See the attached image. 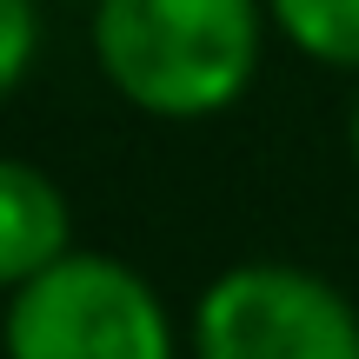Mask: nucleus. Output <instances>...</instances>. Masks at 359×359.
I'll return each instance as SVG.
<instances>
[{"mask_svg": "<svg viewBox=\"0 0 359 359\" xmlns=\"http://www.w3.org/2000/svg\"><path fill=\"white\" fill-rule=\"evenodd\" d=\"M40 60V0H0V100L27 87Z\"/></svg>", "mask_w": 359, "mask_h": 359, "instance_id": "obj_6", "label": "nucleus"}, {"mask_svg": "<svg viewBox=\"0 0 359 359\" xmlns=\"http://www.w3.org/2000/svg\"><path fill=\"white\" fill-rule=\"evenodd\" d=\"M0 359H180V333L133 259L74 246L7 293Z\"/></svg>", "mask_w": 359, "mask_h": 359, "instance_id": "obj_2", "label": "nucleus"}, {"mask_svg": "<svg viewBox=\"0 0 359 359\" xmlns=\"http://www.w3.org/2000/svg\"><path fill=\"white\" fill-rule=\"evenodd\" d=\"M346 154H353V173H359V100H353V114H346Z\"/></svg>", "mask_w": 359, "mask_h": 359, "instance_id": "obj_7", "label": "nucleus"}, {"mask_svg": "<svg viewBox=\"0 0 359 359\" xmlns=\"http://www.w3.org/2000/svg\"><path fill=\"white\" fill-rule=\"evenodd\" d=\"M266 0H93V67L147 120H213L259 80Z\"/></svg>", "mask_w": 359, "mask_h": 359, "instance_id": "obj_1", "label": "nucleus"}, {"mask_svg": "<svg viewBox=\"0 0 359 359\" xmlns=\"http://www.w3.org/2000/svg\"><path fill=\"white\" fill-rule=\"evenodd\" d=\"M60 253H74V206L60 180L20 154H0V293L47 273Z\"/></svg>", "mask_w": 359, "mask_h": 359, "instance_id": "obj_4", "label": "nucleus"}, {"mask_svg": "<svg viewBox=\"0 0 359 359\" xmlns=\"http://www.w3.org/2000/svg\"><path fill=\"white\" fill-rule=\"evenodd\" d=\"M187 346L193 359H359V306L299 259H240L200 286Z\"/></svg>", "mask_w": 359, "mask_h": 359, "instance_id": "obj_3", "label": "nucleus"}, {"mask_svg": "<svg viewBox=\"0 0 359 359\" xmlns=\"http://www.w3.org/2000/svg\"><path fill=\"white\" fill-rule=\"evenodd\" d=\"M266 20L313 67L359 74V0H266Z\"/></svg>", "mask_w": 359, "mask_h": 359, "instance_id": "obj_5", "label": "nucleus"}]
</instances>
